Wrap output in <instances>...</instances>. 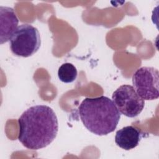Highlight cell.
<instances>
[{
	"instance_id": "obj_5",
	"label": "cell",
	"mask_w": 159,
	"mask_h": 159,
	"mask_svg": "<svg viewBox=\"0 0 159 159\" xmlns=\"http://www.w3.org/2000/svg\"><path fill=\"white\" fill-rule=\"evenodd\" d=\"M112 99L120 113L130 118L139 116L145 106L144 100L129 84L120 86L113 93Z\"/></svg>"
},
{
	"instance_id": "obj_7",
	"label": "cell",
	"mask_w": 159,
	"mask_h": 159,
	"mask_svg": "<svg viewBox=\"0 0 159 159\" xmlns=\"http://www.w3.org/2000/svg\"><path fill=\"white\" fill-rule=\"evenodd\" d=\"M141 138L140 131L132 125H129L116 132L115 142L120 148L125 150H130L139 145Z\"/></svg>"
},
{
	"instance_id": "obj_2",
	"label": "cell",
	"mask_w": 159,
	"mask_h": 159,
	"mask_svg": "<svg viewBox=\"0 0 159 159\" xmlns=\"http://www.w3.org/2000/svg\"><path fill=\"white\" fill-rule=\"evenodd\" d=\"M78 112L84 126L91 133L101 136L114 132L120 118L112 100L104 96L84 98Z\"/></svg>"
},
{
	"instance_id": "obj_1",
	"label": "cell",
	"mask_w": 159,
	"mask_h": 159,
	"mask_svg": "<svg viewBox=\"0 0 159 159\" xmlns=\"http://www.w3.org/2000/svg\"><path fill=\"white\" fill-rule=\"evenodd\" d=\"M18 140L25 148L37 150L50 145L58 131L55 112L47 105H35L26 109L18 119Z\"/></svg>"
},
{
	"instance_id": "obj_4",
	"label": "cell",
	"mask_w": 159,
	"mask_h": 159,
	"mask_svg": "<svg viewBox=\"0 0 159 159\" xmlns=\"http://www.w3.org/2000/svg\"><path fill=\"white\" fill-rule=\"evenodd\" d=\"M133 87L143 100H155L159 97V72L157 68L142 66L132 76Z\"/></svg>"
},
{
	"instance_id": "obj_3",
	"label": "cell",
	"mask_w": 159,
	"mask_h": 159,
	"mask_svg": "<svg viewBox=\"0 0 159 159\" xmlns=\"http://www.w3.org/2000/svg\"><path fill=\"white\" fill-rule=\"evenodd\" d=\"M41 45L38 29L30 24L17 27L10 39V48L16 56L29 57L35 53Z\"/></svg>"
},
{
	"instance_id": "obj_8",
	"label": "cell",
	"mask_w": 159,
	"mask_h": 159,
	"mask_svg": "<svg viewBox=\"0 0 159 159\" xmlns=\"http://www.w3.org/2000/svg\"><path fill=\"white\" fill-rule=\"evenodd\" d=\"M78 71L76 67L70 63L62 64L58 70V77L59 80L65 83L73 82L77 77Z\"/></svg>"
},
{
	"instance_id": "obj_6",
	"label": "cell",
	"mask_w": 159,
	"mask_h": 159,
	"mask_svg": "<svg viewBox=\"0 0 159 159\" xmlns=\"http://www.w3.org/2000/svg\"><path fill=\"white\" fill-rule=\"evenodd\" d=\"M0 43L3 44L10 40L17 28L19 20L14 10L9 7H0Z\"/></svg>"
}]
</instances>
